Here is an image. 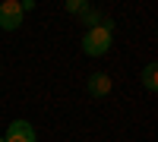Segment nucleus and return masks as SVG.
I'll use <instances>...</instances> for the list:
<instances>
[{
	"label": "nucleus",
	"mask_w": 158,
	"mask_h": 142,
	"mask_svg": "<svg viewBox=\"0 0 158 142\" xmlns=\"http://www.w3.org/2000/svg\"><path fill=\"white\" fill-rule=\"evenodd\" d=\"M114 44V19L104 22V25H95V29H85L82 35V51L89 57H104Z\"/></svg>",
	"instance_id": "nucleus-1"
},
{
	"label": "nucleus",
	"mask_w": 158,
	"mask_h": 142,
	"mask_svg": "<svg viewBox=\"0 0 158 142\" xmlns=\"http://www.w3.org/2000/svg\"><path fill=\"white\" fill-rule=\"evenodd\" d=\"M22 19H25V13L19 6V0H3L0 3V29L3 32H16L22 25Z\"/></svg>",
	"instance_id": "nucleus-2"
},
{
	"label": "nucleus",
	"mask_w": 158,
	"mask_h": 142,
	"mask_svg": "<svg viewBox=\"0 0 158 142\" xmlns=\"http://www.w3.org/2000/svg\"><path fill=\"white\" fill-rule=\"evenodd\" d=\"M6 142H38V133H35V126L29 120H13L6 126V133H3Z\"/></svg>",
	"instance_id": "nucleus-3"
},
{
	"label": "nucleus",
	"mask_w": 158,
	"mask_h": 142,
	"mask_svg": "<svg viewBox=\"0 0 158 142\" xmlns=\"http://www.w3.org/2000/svg\"><path fill=\"white\" fill-rule=\"evenodd\" d=\"M85 88H89V95H92V98H104V95H111L114 79H111L108 73H92V76H89V82H85Z\"/></svg>",
	"instance_id": "nucleus-4"
},
{
	"label": "nucleus",
	"mask_w": 158,
	"mask_h": 142,
	"mask_svg": "<svg viewBox=\"0 0 158 142\" xmlns=\"http://www.w3.org/2000/svg\"><path fill=\"white\" fill-rule=\"evenodd\" d=\"M76 19L82 22L85 29H95V25H104V22H111V16H104V13H101V10H95V6H92V3H89V6L82 10V13H79Z\"/></svg>",
	"instance_id": "nucleus-5"
},
{
	"label": "nucleus",
	"mask_w": 158,
	"mask_h": 142,
	"mask_svg": "<svg viewBox=\"0 0 158 142\" xmlns=\"http://www.w3.org/2000/svg\"><path fill=\"white\" fill-rule=\"evenodd\" d=\"M139 79H142V88H146V92H155L158 88V63H146Z\"/></svg>",
	"instance_id": "nucleus-6"
},
{
	"label": "nucleus",
	"mask_w": 158,
	"mask_h": 142,
	"mask_svg": "<svg viewBox=\"0 0 158 142\" xmlns=\"http://www.w3.org/2000/svg\"><path fill=\"white\" fill-rule=\"evenodd\" d=\"M89 6V0H63V10L67 13H73V16H79V13H82Z\"/></svg>",
	"instance_id": "nucleus-7"
},
{
	"label": "nucleus",
	"mask_w": 158,
	"mask_h": 142,
	"mask_svg": "<svg viewBox=\"0 0 158 142\" xmlns=\"http://www.w3.org/2000/svg\"><path fill=\"white\" fill-rule=\"evenodd\" d=\"M19 6H22V13H29V10H35V0H19Z\"/></svg>",
	"instance_id": "nucleus-8"
},
{
	"label": "nucleus",
	"mask_w": 158,
	"mask_h": 142,
	"mask_svg": "<svg viewBox=\"0 0 158 142\" xmlns=\"http://www.w3.org/2000/svg\"><path fill=\"white\" fill-rule=\"evenodd\" d=\"M0 73H3V63H0Z\"/></svg>",
	"instance_id": "nucleus-9"
},
{
	"label": "nucleus",
	"mask_w": 158,
	"mask_h": 142,
	"mask_svg": "<svg viewBox=\"0 0 158 142\" xmlns=\"http://www.w3.org/2000/svg\"><path fill=\"white\" fill-rule=\"evenodd\" d=\"M0 142H6V139H3V136H0Z\"/></svg>",
	"instance_id": "nucleus-10"
}]
</instances>
